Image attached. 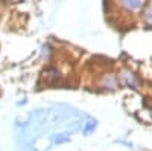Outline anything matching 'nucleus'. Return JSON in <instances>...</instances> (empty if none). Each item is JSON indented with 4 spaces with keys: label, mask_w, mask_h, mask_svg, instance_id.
<instances>
[{
    "label": "nucleus",
    "mask_w": 152,
    "mask_h": 151,
    "mask_svg": "<svg viewBox=\"0 0 152 151\" xmlns=\"http://www.w3.org/2000/svg\"><path fill=\"white\" fill-rule=\"evenodd\" d=\"M146 21L149 23V24H152V6L148 9V12H146Z\"/></svg>",
    "instance_id": "5"
},
{
    "label": "nucleus",
    "mask_w": 152,
    "mask_h": 151,
    "mask_svg": "<svg viewBox=\"0 0 152 151\" xmlns=\"http://www.w3.org/2000/svg\"><path fill=\"white\" fill-rule=\"evenodd\" d=\"M105 85H110V89H113V87L116 85V78H114L113 75H110L108 80H105Z\"/></svg>",
    "instance_id": "4"
},
{
    "label": "nucleus",
    "mask_w": 152,
    "mask_h": 151,
    "mask_svg": "<svg viewBox=\"0 0 152 151\" xmlns=\"http://www.w3.org/2000/svg\"><path fill=\"white\" fill-rule=\"evenodd\" d=\"M123 77H125V82L128 84L129 87H135V77H134L132 73H129V72H126V73L123 75Z\"/></svg>",
    "instance_id": "2"
},
{
    "label": "nucleus",
    "mask_w": 152,
    "mask_h": 151,
    "mask_svg": "<svg viewBox=\"0 0 152 151\" xmlns=\"http://www.w3.org/2000/svg\"><path fill=\"white\" fill-rule=\"evenodd\" d=\"M123 6L129 8V9H135V8H140L142 6V2H138V0H132V2L126 0V2H123Z\"/></svg>",
    "instance_id": "3"
},
{
    "label": "nucleus",
    "mask_w": 152,
    "mask_h": 151,
    "mask_svg": "<svg viewBox=\"0 0 152 151\" xmlns=\"http://www.w3.org/2000/svg\"><path fill=\"white\" fill-rule=\"evenodd\" d=\"M94 128H96V121L88 119V122H87V125H85V128H84V134H90L91 131H94Z\"/></svg>",
    "instance_id": "1"
}]
</instances>
